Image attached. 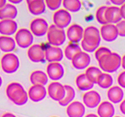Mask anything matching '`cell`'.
<instances>
[{"label": "cell", "mask_w": 125, "mask_h": 117, "mask_svg": "<svg viewBox=\"0 0 125 117\" xmlns=\"http://www.w3.org/2000/svg\"><path fill=\"white\" fill-rule=\"evenodd\" d=\"M84 117H98V116L96 114H94V113H89L88 115H85Z\"/></svg>", "instance_id": "obj_43"}, {"label": "cell", "mask_w": 125, "mask_h": 117, "mask_svg": "<svg viewBox=\"0 0 125 117\" xmlns=\"http://www.w3.org/2000/svg\"><path fill=\"white\" fill-rule=\"evenodd\" d=\"M111 3H112L114 6H117V7H118V6H120L121 7V6L125 3V1L124 0H112Z\"/></svg>", "instance_id": "obj_38"}, {"label": "cell", "mask_w": 125, "mask_h": 117, "mask_svg": "<svg viewBox=\"0 0 125 117\" xmlns=\"http://www.w3.org/2000/svg\"><path fill=\"white\" fill-rule=\"evenodd\" d=\"M121 59L122 57L118 53L111 52L100 58L98 63L100 70H104L105 73L109 74L116 72L120 68Z\"/></svg>", "instance_id": "obj_3"}, {"label": "cell", "mask_w": 125, "mask_h": 117, "mask_svg": "<svg viewBox=\"0 0 125 117\" xmlns=\"http://www.w3.org/2000/svg\"><path fill=\"white\" fill-rule=\"evenodd\" d=\"M48 23L44 19L42 18H37L31 21L29 25V29L33 35L37 37H42V36L47 34L48 30Z\"/></svg>", "instance_id": "obj_8"}, {"label": "cell", "mask_w": 125, "mask_h": 117, "mask_svg": "<svg viewBox=\"0 0 125 117\" xmlns=\"http://www.w3.org/2000/svg\"><path fill=\"white\" fill-rule=\"evenodd\" d=\"M81 51H82V49H81V48H80V46L78 44V43L70 42V44H68V45L66 46L65 49H64L63 54L68 59L72 60L73 58Z\"/></svg>", "instance_id": "obj_28"}, {"label": "cell", "mask_w": 125, "mask_h": 117, "mask_svg": "<svg viewBox=\"0 0 125 117\" xmlns=\"http://www.w3.org/2000/svg\"><path fill=\"white\" fill-rule=\"evenodd\" d=\"M64 87H65V96L62 100L58 102V104L61 106H68L70 103L73 101L75 98V90L71 85H68V84H65Z\"/></svg>", "instance_id": "obj_30"}, {"label": "cell", "mask_w": 125, "mask_h": 117, "mask_svg": "<svg viewBox=\"0 0 125 117\" xmlns=\"http://www.w3.org/2000/svg\"><path fill=\"white\" fill-rule=\"evenodd\" d=\"M62 2L61 0H47L45 1L46 7L52 11H57L59 9L60 6L62 5Z\"/></svg>", "instance_id": "obj_35"}, {"label": "cell", "mask_w": 125, "mask_h": 117, "mask_svg": "<svg viewBox=\"0 0 125 117\" xmlns=\"http://www.w3.org/2000/svg\"><path fill=\"white\" fill-rule=\"evenodd\" d=\"M27 6L29 11L33 15H40L46 10L45 2L42 0H28Z\"/></svg>", "instance_id": "obj_23"}, {"label": "cell", "mask_w": 125, "mask_h": 117, "mask_svg": "<svg viewBox=\"0 0 125 117\" xmlns=\"http://www.w3.org/2000/svg\"><path fill=\"white\" fill-rule=\"evenodd\" d=\"M28 58L33 63H44L45 62V51L40 44H35L31 45L27 51Z\"/></svg>", "instance_id": "obj_10"}, {"label": "cell", "mask_w": 125, "mask_h": 117, "mask_svg": "<svg viewBox=\"0 0 125 117\" xmlns=\"http://www.w3.org/2000/svg\"><path fill=\"white\" fill-rule=\"evenodd\" d=\"M85 111L86 109L83 103L78 100L70 103L66 108V113L68 117H84Z\"/></svg>", "instance_id": "obj_17"}, {"label": "cell", "mask_w": 125, "mask_h": 117, "mask_svg": "<svg viewBox=\"0 0 125 117\" xmlns=\"http://www.w3.org/2000/svg\"><path fill=\"white\" fill-rule=\"evenodd\" d=\"M84 29H83L81 25L78 23H73L69 25L66 31V36L70 42H74V43H78L81 42L83 37Z\"/></svg>", "instance_id": "obj_14"}, {"label": "cell", "mask_w": 125, "mask_h": 117, "mask_svg": "<svg viewBox=\"0 0 125 117\" xmlns=\"http://www.w3.org/2000/svg\"><path fill=\"white\" fill-rule=\"evenodd\" d=\"M6 0H0V9L1 8H3V6H4L5 4H6Z\"/></svg>", "instance_id": "obj_44"}, {"label": "cell", "mask_w": 125, "mask_h": 117, "mask_svg": "<svg viewBox=\"0 0 125 117\" xmlns=\"http://www.w3.org/2000/svg\"><path fill=\"white\" fill-rule=\"evenodd\" d=\"M21 2H22L21 0H10V3H14V4H15V3H20Z\"/></svg>", "instance_id": "obj_45"}, {"label": "cell", "mask_w": 125, "mask_h": 117, "mask_svg": "<svg viewBox=\"0 0 125 117\" xmlns=\"http://www.w3.org/2000/svg\"><path fill=\"white\" fill-rule=\"evenodd\" d=\"M1 117H17V116H16L15 115H13V113L6 112V113H3Z\"/></svg>", "instance_id": "obj_41"}, {"label": "cell", "mask_w": 125, "mask_h": 117, "mask_svg": "<svg viewBox=\"0 0 125 117\" xmlns=\"http://www.w3.org/2000/svg\"><path fill=\"white\" fill-rule=\"evenodd\" d=\"M120 11H121V14H122L123 19L125 20V3L120 7Z\"/></svg>", "instance_id": "obj_40"}, {"label": "cell", "mask_w": 125, "mask_h": 117, "mask_svg": "<svg viewBox=\"0 0 125 117\" xmlns=\"http://www.w3.org/2000/svg\"><path fill=\"white\" fill-rule=\"evenodd\" d=\"M30 82L32 84H41L45 85L48 84V74L43 70H34L30 74L29 76Z\"/></svg>", "instance_id": "obj_26"}, {"label": "cell", "mask_w": 125, "mask_h": 117, "mask_svg": "<svg viewBox=\"0 0 125 117\" xmlns=\"http://www.w3.org/2000/svg\"><path fill=\"white\" fill-rule=\"evenodd\" d=\"M101 38L106 42H113L117 39L118 37V29L115 24L112 23H107L102 25L99 29Z\"/></svg>", "instance_id": "obj_13"}, {"label": "cell", "mask_w": 125, "mask_h": 117, "mask_svg": "<svg viewBox=\"0 0 125 117\" xmlns=\"http://www.w3.org/2000/svg\"><path fill=\"white\" fill-rule=\"evenodd\" d=\"M124 96V93L123 89L120 86H112L107 91V97H108L109 102L113 104H118L123 101Z\"/></svg>", "instance_id": "obj_21"}, {"label": "cell", "mask_w": 125, "mask_h": 117, "mask_svg": "<svg viewBox=\"0 0 125 117\" xmlns=\"http://www.w3.org/2000/svg\"><path fill=\"white\" fill-rule=\"evenodd\" d=\"M114 80L111 74L108 73H103V74L100 77L99 80L98 82V85L102 89H109L113 86Z\"/></svg>", "instance_id": "obj_32"}, {"label": "cell", "mask_w": 125, "mask_h": 117, "mask_svg": "<svg viewBox=\"0 0 125 117\" xmlns=\"http://www.w3.org/2000/svg\"><path fill=\"white\" fill-rule=\"evenodd\" d=\"M16 42L15 39L10 36H0V50L6 53H10L15 49Z\"/></svg>", "instance_id": "obj_27"}, {"label": "cell", "mask_w": 125, "mask_h": 117, "mask_svg": "<svg viewBox=\"0 0 125 117\" xmlns=\"http://www.w3.org/2000/svg\"><path fill=\"white\" fill-rule=\"evenodd\" d=\"M105 16L108 23H112V24L116 25L118 23H119L121 20H123L120 7H117V6L114 5L107 7Z\"/></svg>", "instance_id": "obj_19"}, {"label": "cell", "mask_w": 125, "mask_h": 117, "mask_svg": "<svg viewBox=\"0 0 125 117\" xmlns=\"http://www.w3.org/2000/svg\"><path fill=\"white\" fill-rule=\"evenodd\" d=\"M84 74L92 82H94V84H98V80L103 74V72L100 68H98L96 66H89L86 69Z\"/></svg>", "instance_id": "obj_29"}, {"label": "cell", "mask_w": 125, "mask_h": 117, "mask_svg": "<svg viewBox=\"0 0 125 117\" xmlns=\"http://www.w3.org/2000/svg\"><path fill=\"white\" fill-rule=\"evenodd\" d=\"M111 52L112 51H111L108 48L104 47V46H101V47H98V49L95 50V52H94V57H95V58L97 59V61H98V60L104 57V55L111 53Z\"/></svg>", "instance_id": "obj_34"}, {"label": "cell", "mask_w": 125, "mask_h": 117, "mask_svg": "<svg viewBox=\"0 0 125 117\" xmlns=\"http://www.w3.org/2000/svg\"><path fill=\"white\" fill-rule=\"evenodd\" d=\"M75 84L77 88L81 91H88L94 88V84L89 80L84 73L79 74L75 79Z\"/></svg>", "instance_id": "obj_24"}, {"label": "cell", "mask_w": 125, "mask_h": 117, "mask_svg": "<svg viewBox=\"0 0 125 117\" xmlns=\"http://www.w3.org/2000/svg\"><path fill=\"white\" fill-rule=\"evenodd\" d=\"M18 15V9L12 3H6L0 9V20L14 19Z\"/></svg>", "instance_id": "obj_25"}, {"label": "cell", "mask_w": 125, "mask_h": 117, "mask_svg": "<svg viewBox=\"0 0 125 117\" xmlns=\"http://www.w3.org/2000/svg\"><path fill=\"white\" fill-rule=\"evenodd\" d=\"M101 102V96L96 90H88L83 94V103L88 108L94 109L98 107Z\"/></svg>", "instance_id": "obj_12"}, {"label": "cell", "mask_w": 125, "mask_h": 117, "mask_svg": "<svg viewBox=\"0 0 125 117\" xmlns=\"http://www.w3.org/2000/svg\"><path fill=\"white\" fill-rule=\"evenodd\" d=\"M53 24L58 27L59 29H64L68 28L71 23L72 17L68 11L64 9H59L54 12L53 15Z\"/></svg>", "instance_id": "obj_7"}, {"label": "cell", "mask_w": 125, "mask_h": 117, "mask_svg": "<svg viewBox=\"0 0 125 117\" xmlns=\"http://www.w3.org/2000/svg\"><path fill=\"white\" fill-rule=\"evenodd\" d=\"M0 53H1V50H0Z\"/></svg>", "instance_id": "obj_50"}, {"label": "cell", "mask_w": 125, "mask_h": 117, "mask_svg": "<svg viewBox=\"0 0 125 117\" xmlns=\"http://www.w3.org/2000/svg\"><path fill=\"white\" fill-rule=\"evenodd\" d=\"M117 29H118V36L121 37H125V20L123 19L121 20L119 23H118L116 24Z\"/></svg>", "instance_id": "obj_36"}, {"label": "cell", "mask_w": 125, "mask_h": 117, "mask_svg": "<svg viewBox=\"0 0 125 117\" xmlns=\"http://www.w3.org/2000/svg\"><path fill=\"white\" fill-rule=\"evenodd\" d=\"M2 83H3V80H2L1 76H0V87H1V85H2Z\"/></svg>", "instance_id": "obj_46"}, {"label": "cell", "mask_w": 125, "mask_h": 117, "mask_svg": "<svg viewBox=\"0 0 125 117\" xmlns=\"http://www.w3.org/2000/svg\"><path fill=\"white\" fill-rule=\"evenodd\" d=\"M66 32L54 24H51L47 32L48 42L51 45L59 47L66 41Z\"/></svg>", "instance_id": "obj_4"}, {"label": "cell", "mask_w": 125, "mask_h": 117, "mask_svg": "<svg viewBox=\"0 0 125 117\" xmlns=\"http://www.w3.org/2000/svg\"><path fill=\"white\" fill-rule=\"evenodd\" d=\"M71 63L76 70H86L91 63V57L88 53L81 51L71 60Z\"/></svg>", "instance_id": "obj_16"}, {"label": "cell", "mask_w": 125, "mask_h": 117, "mask_svg": "<svg viewBox=\"0 0 125 117\" xmlns=\"http://www.w3.org/2000/svg\"><path fill=\"white\" fill-rule=\"evenodd\" d=\"M18 23L14 19L0 20V34L4 36H11L17 33Z\"/></svg>", "instance_id": "obj_18"}, {"label": "cell", "mask_w": 125, "mask_h": 117, "mask_svg": "<svg viewBox=\"0 0 125 117\" xmlns=\"http://www.w3.org/2000/svg\"><path fill=\"white\" fill-rule=\"evenodd\" d=\"M46 74L48 77L53 81H58L61 80L64 75V68L60 64V62L48 63L46 67Z\"/></svg>", "instance_id": "obj_11"}, {"label": "cell", "mask_w": 125, "mask_h": 117, "mask_svg": "<svg viewBox=\"0 0 125 117\" xmlns=\"http://www.w3.org/2000/svg\"><path fill=\"white\" fill-rule=\"evenodd\" d=\"M107 7H108L107 5L100 6V7L98 8V9L96 10V13H95L97 21L102 25H104L108 23V22H107V20H106V16H105Z\"/></svg>", "instance_id": "obj_33"}, {"label": "cell", "mask_w": 125, "mask_h": 117, "mask_svg": "<svg viewBox=\"0 0 125 117\" xmlns=\"http://www.w3.org/2000/svg\"><path fill=\"white\" fill-rule=\"evenodd\" d=\"M47 94V89L44 87V85L41 84H32L28 91L29 98L33 102H39L43 100Z\"/></svg>", "instance_id": "obj_15"}, {"label": "cell", "mask_w": 125, "mask_h": 117, "mask_svg": "<svg viewBox=\"0 0 125 117\" xmlns=\"http://www.w3.org/2000/svg\"><path fill=\"white\" fill-rule=\"evenodd\" d=\"M114 117H121V116H114Z\"/></svg>", "instance_id": "obj_47"}, {"label": "cell", "mask_w": 125, "mask_h": 117, "mask_svg": "<svg viewBox=\"0 0 125 117\" xmlns=\"http://www.w3.org/2000/svg\"><path fill=\"white\" fill-rule=\"evenodd\" d=\"M115 109L114 105L109 101H102L97 107V115L98 117H114Z\"/></svg>", "instance_id": "obj_22"}, {"label": "cell", "mask_w": 125, "mask_h": 117, "mask_svg": "<svg viewBox=\"0 0 125 117\" xmlns=\"http://www.w3.org/2000/svg\"><path fill=\"white\" fill-rule=\"evenodd\" d=\"M15 42L22 49L29 48L31 45H33V35L29 29L22 28L15 34Z\"/></svg>", "instance_id": "obj_6"}, {"label": "cell", "mask_w": 125, "mask_h": 117, "mask_svg": "<svg viewBox=\"0 0 125 117\" xmlns=\"http://www.w3.org/2000/svg\"><path fill=\"white\" fill-rule=\"evenodd\" d=\"M119 110L121 113L125 116V99L123 100V101L119 104Z\"/></svg>", "instance_id": "obj_39"}, {"label": "cell", "mask_w": 125, "mask_h": 117, "mask_svg": "<svg viewBox=\"0 0 125 117\" xmlns=\"http://www.w3.org/2000/svg\"><path fill=\"white\" fill-rule=\"evenodd\" d=\"M1 68L7 74L15 73L19 68V58L15 54L6 53L1 58Z\"/></svg>", "instance_id": "obj_5"}, {"label": "cell", "mask_w": 125, "mask_h": 117, "mask_svg": "<svg viewBox=\"0 0 125 117\" xmlns=\"http://www.w3.org/2000/svg\"><path fill=\"white\" fill-rule=\"evenodd\" d=\"M52 117H58V116H52Z\"/></svg>", "instance_id": "obj_48"}, {"label": "cell", "mask_w": 125, "mask_h": 117, "mask_svg": "<svg viewBox=\"0 0 125 117\" xmlns=\"http://www.w3.org/2000/svg\"><path fill=\"white\" fill-rule=\"evenodd\" d=\"M63 52L61 48L57 46H49L45 50V59L48 63L60 62L63 58Z\"/></svg>", "instance_id": "obj_20"}, {"label": "cell", "mask_w": 125, "mask_h": 117, "mask_svg": "<svg viewBox=\"0 0 125 117\" xmlns=\"http://www.w3.org/2000/svg\"><path fill=\"white\" fill-rule=\"evenodd\" d=\"M101 35L99 29L95 26H88L84 29L83 37L81 43V47L86 53H93L99 47L101 42Z\"/></svg>", "instance_id": "obj_1"}, {"label": "cell", "mask_w": 125, "mask_h": 117, "mask_svg": "<svg viewBox=\"0 0 125 117\" xmlns=\"http://www.w3.org/2000/svg\"><path fill=\"white\" fill-rule=\"evenodd\" d=\"M5 93L10 101L17 105H23L29 99L28 92L19 82H12L8 84Z\"/></svg>", "instance_id": "obj_2"}, {"label": "cell", "mask_w": 125, "mask_h": 117, "mask_svg": "<svg viewBox=\"0 0 125 117\" xmlns=\"http://www.w3.org/2000/svg\"><path fill=\"white\" fill-rule=\"evenodd\" d=\"M117 81L121 88L125 89V70L120 72L117 78Z\"/></svg>", "instance_id": "obj_37"}, {"label": "cell", "mask_w": 125, "mask_h": 117, "mask_svg": "<svg viewBox=\"0 0 125 117\" xmlns=\"http://www.w3.org/2000/svg\"><path fill=\"white\" fill-rule=\"evenodd\" d=\"M64 9L68 12L75 13L81 9L82 3L79 0H64L62 3Z\"/></svg>", "instance_id": "obj_31"}, {"label": "cell", "mask_w": 125, "mask_h": 117, "mask_svg": "<svg viewBox=\"0 0 125 117\" xmlns=\"http://www.w3.org/2000/svg\"><path fill=\"white\" fill-rule=\"evenodd\" d=\"M0 68H1V64H0Z\"/></svg>", "instance_id": "obj_49"}, {"label": "cell", "mask_w": 125, "mask_h": 117, "mask_svg": "<svg viewBox=\"0 0 125 117\" xmlns=\"http://www.w3.org/2000/svg\"><path fill=\"white\" fill-rule=\"evenodd\" d=\"M121 66H122L123 69L125 70V54L123 55L122 59H121Z\"/></svg>", "instance_id": "obj_42"}, {"label": "cell", "mask_w": 125, "mask_h": 117, "mask_svg": "<svg viewBox=\"0 0 125 117\" xmlns=\"http://www.w3.org/2000/svg\"><path fill=\"white\" fill-rule=\"evenodd\" d=\"M48 94L52 100L59 102L65 96V87L58 81H53L48 85Z\"/></svg>", "instance_id": "obj_9"}]
</instances>
